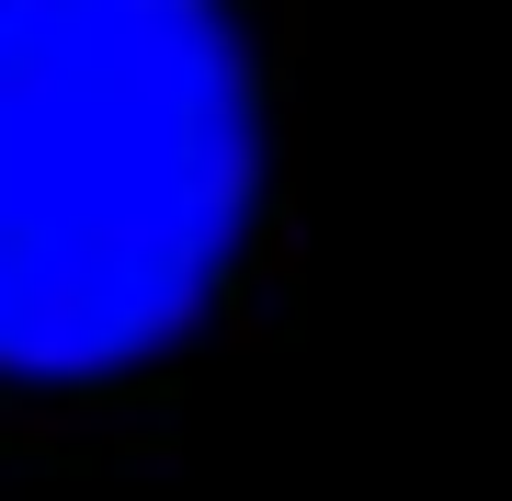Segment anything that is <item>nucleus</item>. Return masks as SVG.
<instances>
[{
    "mask_svg": "<svg viewBox=\"0 0 512 501\" xmlns=\"http://www.w3.org/2000/svg\"><path fill=\"white\" fill-rule=\"evenodd\" d=\"M262 217V69L228 0H0V376L171 353Z\"/></svg>",
    "mask_w": 512,
    "mask_h": 501,
    "instance_id": "f257e3e1",
    "label": "nucleus"
}]
</instances>
